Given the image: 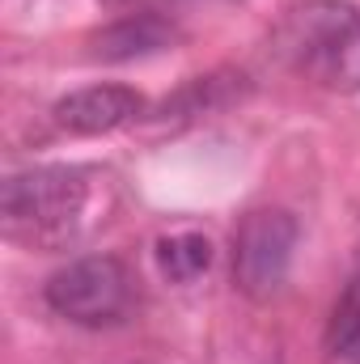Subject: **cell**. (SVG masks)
Masks as SVG:
<instances>
[{"label":"cell","instance_id":"1","mask_svg":"<svg viewBox=\"0 0 360 364\" xmlns=\"http://www.w3.org/2000/svg\"><path fill=\"white\" fill-rule=\"evenodd\" d=\"M275 55L331 93H360V9L348 0H297L275 26Z\"/></svg>","mask_w":360,"mask_h":364},{"label":"cell","instance_id":"2","mask_svg":"<svg viewBox=\"0 0 360 364\" xmlns=\"http://www.w3.org/2000/svg\"><path fill=\"white\" fill-rule=\"evenodd\" d=\"M90 199V174L77 166H34L21 174H9L0 191V212L9 233L30 242H55L64 237Z\"/></svg>","mask_w":360,"mask_h":364},{"label":"cell","instance_id":"3","mask_svg":"<svg viewBox=\"0 0 360 364\" xmlns=\"http://www.w3.org/2000/svg\"><path fill=\"white\" fill-rule=\"evenodd\" d=\"M47 305L77 326H115L136 301V279L115 255H85L47 279Z\"/></svg>","mask_w":360,"mask_h":364},{"label":"cell","instance_id":"4","mask_svg":"<svg viewBox=\"0 0 360 364\" xmlns=\"http://www.w3.org/2000/svg\"><path fill=\"white\" fill-rule=\"evenodd\" d=\"M297 220L284 208H255L233 233V284L250 301H271L292 267Z\"/></svg>","mask_w":360,"mask_h":364},{"label":"cell","instance_id":"5","mask_svg":"<svg viewBox=\"0 0 360 364\" xmlns=\"http://www.w3.org/2000/svg\"><path fill=\"white\" fill-rule=\"evenodd\" d=\"M140 114H144V97L127 85H90V90L68 93L51 106L55 127H64L73 136H102Z\"/></svg>","mask_w":360,"mask_h":364},{"label":"cell","instance_id":"6","mask_svg":"<svg viewBox=\"0 0 360 364\" xmlns=\"http://www.w3.org/2000/svg\"><path fill=\"white\" fill-rule=\"evenodd\" d=\"M182 34L179 26L162 13H127L119 21H110L106 30H97L93 43V60H106V64H123V60H144V55H157L166 47H174Z\"/></svg>","mask_w":360,"mask_h":364},{"label":"cell","instance_id":"7","mask_svg":"<svg viewBox=\"0 0 360 364\" xmlns=\"http://www.w3.org/2000/svg\"><path fill=\"white\" fill-rule=\"evenodd\" d=\"M157 267L166 279L174 284H191L212 267V242L208 233H195V229H182L157 242Z\"/></svg>","mask_w":360,"mask_h":364},{"label":"cell","instance_id":"8","mask_svg":"<svg viewBox=\"0 0 360 364\" xmlns=\"http://www.w3.org/2000/svg\"><path fill=\"white\" fill-rule=\"evenodd\" d=\"M327 348L344 364H360V272L344 288V296L335 301V314L327 326Z\"/></svg>","mask_w":360,"mask_h":364},{"label":"cell","instance_id":"9","mask_svg":"<svg viewBox=\"0 0 360 364\" xmlns=\"http://www.w3.org/2000/svg\"><path fill=\"white\" fill-rule=\"evenodd\" d=\"M102 4H149V0H102Z\"/></svg>","mask_w":360,"mask_h":364}]
</instances>
